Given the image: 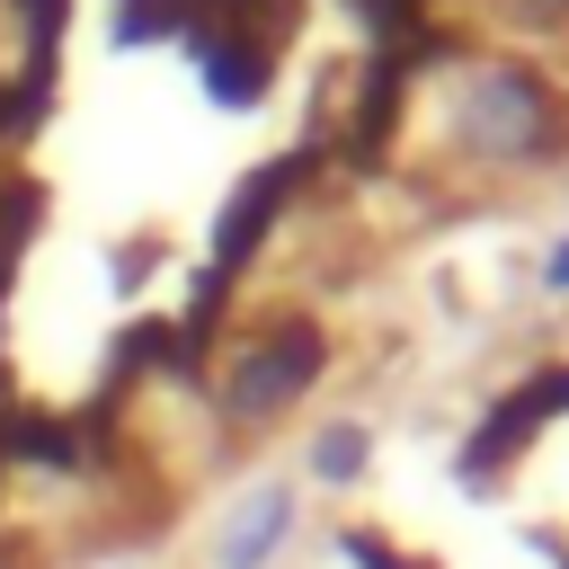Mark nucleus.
<instances>
[{
  "mask_svg": "<svg viewBox=\"0 0 569 569\" xmlns=\"http://www.w3.org/2000/svg\"><path fill=\"white\" fill-rule=\"evenodd\" d=\"M445 142L471 169H551L569 151L560 89L516 53H471L445 80Z\"/></svg>",
  "mask_w": 569,
  "mask_h": 569,
  "instance_id": "obj_1",
  "label": "nucleus"
},
{
  "mask_svg": "<svg viewBox=\"0 0 569 569\" xmlns=\"http://www.w3.org/2000/svg\"><path fill=\"white\" fill-rule=\"evenodd\" d=\"M320 373H329V329H320L311 311H276V320H258V338L231 347L213 400H222L231 427H276Z\"/></svg>",
  "mask_w": 569,
  "mask_h": 569,
  "instance_id": "obj_2",
  "label": "nucleus"
},
{
  "mask_svg": "<svg viewBox=\"0 0 569 569\" xmlns=\"http://www.w3.org/2000/svg\"><path fill=\"white\" fill-rule=\"evenodd\" d=\"M293 533H302V489L293 480H249L231 507H222V525H213V569H276L284 551H293Z\"/></svg>",
  "mask_w": 569,
  "mask_h": 569,
  "instance_id": "obj_3",
  "label": "nucleus"
},
{
  "mask_svg": "<svg viewBox=\"0 0 569 569\" xmlns=\"http://www.w3.org/2000/svg\"><path fill=\"white\" fill-rule=\"evenodd\" d=\"M365 471H373V427H365V418H320V427L302 436V480L356 489Z\"/></svg>",
  "mask_w": 569,
  "mask_h": 569,
  "instance_id": "obj_4",
  "label": "nucleus"
},
{
  "mask_svg": "<svg viewBox=\"0 0 569 569\" xmlns=\"http://www.w3.org/2000/svg\"><path fill=\"white\" fill-rule=\"evenodd\" d=\"M542 293H551V302H569V231H560V240H542Z\"/></svg>",
  "mask_w": 569,
  "mask_h": 569,
  "instance_id": "obj_5",
  "label": "nucleus"
},
{
  "mask_svg": "<svg viewBox=\"0 0 569 569\" xmlns=\"http://www.w3.org/2000/svg\"><path fill=\"white\" fill-rule=\"evenodd\" d=\"M525 27H569V0H507Z\"/></svg>",
  "mask_w": 569,
  "mask_h": 569,
  "instance_id": "obj_6",
  "label": "nucleus"
}]
</instances>
